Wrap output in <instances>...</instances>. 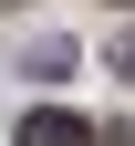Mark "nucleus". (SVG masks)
I'll return each instance as SVG.
<instances>
[{
  "instance_id": "1",
  "label": "nucleus",
  "mask_w": 135,
  "mask_h": 146,
  "mask_svg": "<svg viewBox=\"0 0 135 146\" xmlns=\"http://www.w3.org/2000/svg\"><path fill=\"white\" fill-rule=\"evenodd\" d=\"M21 146H94V125L63 115V104H42V115H21Z\"/></svg>"
},
{
  "instance_id": "2",
  "label": "nucleus",
  "mask_w": 135,
  "mask_h": 146,
  "mask_svg": "<svg viewBox=\"0 0 135 146\" xmlns=\"http://www.w3.org/2000/svg\"><path fill=\"white\" fill-rule=\"evenodd\" d=\"M31 73H42V84H63V73H73V42H63V31H42V42H31Z\"/></svg>"
},
{
  "instance_id": "3",
  "label": "nucleus",
  "mask_w": 135,
  "mask_h": 146,
  "mask_svg": "<svg viewBox=\"0 0 135 146\" xmlns=\"http://www.w3.org/2000/svg\"><path fill=\"white\" fill-rule=\"evenodd\" d=\"M114 73H125V84H135V31H125V42H114Z\"/></svg>"
},
{
  "instance_id": "4",
  "label": "nucleus",
  "mask_w": 135,
  "mask_h": 146,
  "mask_svg": "<svg viewBox=\"0 0 135 146\" xmlns=\"http://www.w3.org/2000/svg\"><path fill=\"white\" fill-rule=\"evenodd\" d=\"M0 11H11V0H0Z\"/></svg>"
},
{
  "instance_id": "5",
  "label": "nucleus",
  "mask_w": 135,
  "mask_h": 146,
  "mask_svg": "<svg viewBox=\"0 0 135 146\" xmlns=\"http://www.w3.org/2000/svg\"><path fill=\"white\" fill-rule=\"evenodd\" d=\"M125 11H135V0H125Z\"/></svg>"
}]
</instances>
